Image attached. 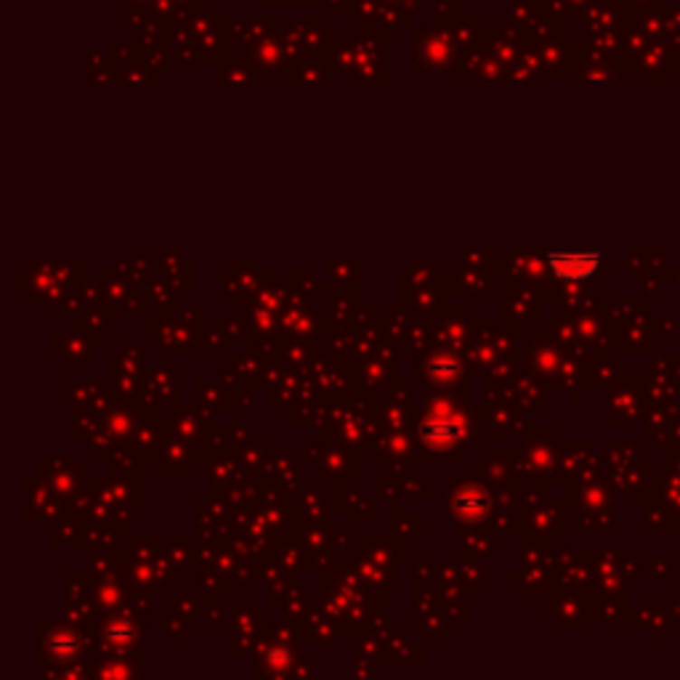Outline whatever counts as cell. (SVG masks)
Masks as SVG:
<instances>
[{
  "mask_svg": "<svg viewBox=\"0 0 680 680\" xmlns=\"http://www.w3.org/2000/svg\"><path fill=\"white\" fill-rule=\"evenodd\" d=\"M548 266L558 279L582 282V279H590L600 269V253L598 250H551Z\"/></svg>",
  "mask_w": 680,
  "mask_h": 680,
  "instance_id": "6da1fadb",
  "label": "cell"
}]
</instances>
